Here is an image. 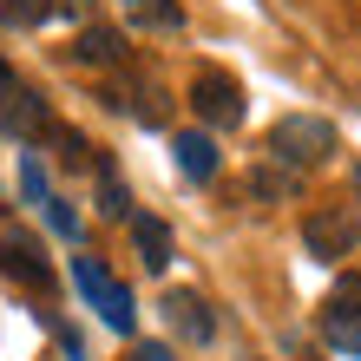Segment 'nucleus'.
I'll list each match as a JSON object with an SVG mask.
<instances>
[{
    "label": "nucleus",
    "instance_id": "9b49d317",
    "mask_svg": "<svg viewBox=\"0 0 361 361\" xmlns=\"http://www.w3.org/2000/svg\"><path fill=\"white\" fill-rule=\"evenodd\" d=\"M73 59H86V66H118L125 59V33H112V27H86L73 39Z\"/></svg>",
    "mask_w": 361,
    "mask_h": 361
},
{
    "label": "nucleus",
    "instance_id": "f3484780",
    "mask_svg": "<svg viewBox=\"0 0 361 361\" xmlns=\"http://www.w3.org/2000/svg\"><path fill=\"white\" fill-rule=\"evenodd\" d=\"M47 224L59 230V237H79V210H73L66 197H47Z\"/></svg>",
    "mask_w": 361,
    "mask_h": 361
},
{
    "label": "nucleus",
    "instance_id": "dca6fc26",
    "mask_svg": "<svg viewBox=\"0 0 361 361\" xmlns=\"http://www.w3.org/2000/svg\"><path fill=\"white\" fill-rule=\"evenodd\" d=\"M20 190H27V204H47L53 197V190H47V164H39L33 152L20 158Z\"/></svg>",
    "mask_w": 361,
    "mask_h": 361
},
{
    "label": "nucleus",
    "instance_id": "6e6552de",
    "mask_svg": "<svg viewBox=\"0 0 361 361\" xmlns=\"http://www.w3.org/2000/svg\"><path fill=\"white\" fill-rule=\"evenodd\" d=\"M0 125H7V132H13L20 145L53 138V112H47V99H39V92H27V86H20L7 105H0Z\"/></svg>",
    "mask_w": 361,
    "mask_h": 361
},
{
    "label": "nucleus",
    "instance_id": "aec40b11",
    "mask_svg": "<svg viewBox=\"0 0 361 361\" xmlns=\"http://www.w3.org/2000/svg\"><path fill=\"white\" fill-rule=\"evenodd\" d=\"M13 92H20V79H13V66H7V59H0V105H7Z\"/></svg>",
    "mask_w": 361,
    "mask_h": 361
},
{
    "label": "nucleus",
    "instance_id": "39448f33",
    "mask_svg": "<svg viewBox=\"0 0 361 361\" xmlns=\"http://www.w3.org/2000/svg\"><path fill=\"white\" fill-rule=\"evenodd\" d=\"M322 335H329V348L361 355V276H342V283H335L329 315H322Z\"/></svg>",
    "mask_w": 361,
    "mask_h": 361
},
{
    "label": "nucleus",
    "instance_id": "9d476101",
    "mask_svg": "<svg viewBox=\"0 0 361 361\" xmlns=\"http://www.w3.org/2000/svg\"><path fill=\"white\" fill-rule=\"evenodd\" d=\"M132 243H138V263L145 269H171V224H164V217L138 210V217H132Z\"/></svg>",
    "mask_w": 361,
    "mask_h": 361
},
{
    "label": "nucleus",
    "instance_id": "20e7f679",
    "mask_svg": "<svg viewBox=\"0 0 361 361\" xmlns=\"http://www.w3.org/2000/svg\"><path fill=\"white\" fill-rule=\"evenodd\" d=\"M302 243H309V257H315V263H342L348 250L361 243L355 210H315V217L302 224Z\"/></svg>",
    "mask_w": 361,
    "mask_h": 361
},
{
    "label": "nucleus",
    "instance_id": "f03ea898",
    "mask_svg": "<svg viewBox=\"0 0 361 361\" xmlns=\"http://www.w3.org/2000/svg\"><path fill=\"white\" fill-rule=\"evenodd\" d=\"M73 283H79V295L99 309V322L105 329H118V335H132V322H138V302H132V289L118 283L112 269H105L99 257H73Z\"/></svg>",
    "mask_w": 361,
    "mask_h": 361
},
{
    "label": "nucleus",
    "instance_id": "4468645a",
    "mask_svg": "<svg viewBox=\"0 0 361 361\" xmlns=\"http://www.w3.org/2000/svg\"><path fill=\"white\" fill-rule=\"evenodd\" d=\"M250 197H263V204L295 197V171H289V164H269V171H257V178H250Z\"/></svg>",
    "mask_w": 361,
    "mask_h": 361
},
{
    "label": "nucleus",
    "instance_id": "1a4fd4ad",
    "mask_svg": "<svg viewBox=\"0 0 361 361\" xmlns=\"http://www.w3.org/2000/svg\"><path fill=\"white\" fill-rule=\"evenodd\" d=\"M171 158H178V171L190 184H210V178H217V138H210V132H178L171 138Z\"/></svg>",
    "mask_w": 361,
    "mask_h": 361
},
{
    "label": "nucleus",
    "instance_id": "a211bd4d",
    "mask_svg": "<svg viewBox=\"0 0 361 361\" xmlns=\"http://www.w3.org/2000/svg\"><path fill=\"white\" fill-rule=\"evenodd\" d=\"M132 361H178V348H171V342H138Z\"/></svg>",
    "mask_w": 361,
    "mask_h": 361
},
{
    "label": "nucleus",
    "instance_id": "f257e3e1",
    "mask_svg": "<svg viewBox=\"0 0 361 361\" xmlns=\"http://www.w3.org/2000/svg\"><path fill=\"white\" fill-rule=\"evenodd\" d=\"M335 152H342V138H335V125H329V118H315V112H289V118H276V125H269V158H276V164H289L295 178L315 171V164H329Z\"/></svg>",
    "mask_w": 361,
    "mask_h": 361
},
{
    "label": "nucleus",
    "instance_id": "0eeeda50",
    "mask_svg": "<svg viewBox=\"0 0 361 361\" xmlns=\"http://www.w3.org/2000/svg\"><path fill=\"white\" fill-rule=\"evenodd\" d=\"M164 322H171L190 348H204L210 335H217V315H210V302H204V295H190V289H171V295H164Z\"/></svg>",
    "mask_w": 361,
    "mask_h": 361
},
{
    "label": "nucleus",
    "instance_id": "6ab92c4d",
    "mask_svg": "<svg viewBox=\"0 0 361 361\" xmlns=\"http://www.w3.org/2000/svg\"><path fill=\"white\" fill-rule=\"evenodd\" d=\"M59 348H66L73 361H86V342H79V329H59Z\"/></svg>",
    "mask_w": 361,
    "mask_h": 361
},
{
    "label": "nucleus",
    "instance_id": "ddd939ff",
    "mask_svg": "<svg viewBox=\"0 0 361 361\" xmlns=\"http://www.w3.org/2000/svg\"><path fill=\"white\" fill-rule=\"evenodd\" d=\"M92 164H99V210H105V217H125V224H132L138 210H132V190L118 184V164H112V158H92Z\"/></svg>",
    "mask_w": 361,
    "mask_h": 361
},
{
    "label": "nucleus",
    "instance_id": "2eb2a0df",
    "mask_svg": "<svg viewBox=\"0 0 361 361\" xmlns=\"http://www.w3.org/2000/svg\"><path fill=\"white\" fill-rule=\"evenodd\" d=\"M0 20L7 27H39V20H53V0H0Z\"/></svg>",
    "mask_w": 361,
    "mask_h": 361
},
{
    "label": "nucleus",
    "instance_id": "f8f14e48",
    "mask_svg": "<svg viewBox=\"0 0 361 361\" xmlns=\"http://www.w3.org/2000/svg\"><path fill=\"white\" fill-rule=\"evenodd\" d=\"M125 20H132V27L178 33V27H184V7H178V0H125Z\"/></svg>",
    "mask_w": 361,
    "mask_h": 361
},
{
    "label": "nucleus",
    "instance_id": "423d86ee",
    "mask_svg": "<svg viewBox=\"0 0 361 361\" xmlns=\"http://www.w3.org/2000/svg\"><path fill=\"white\" fill-rule=\"evenodd\" d=\"M0 276H13V283H27V289L47 295L53 289V263H47V250H39V237L7 230V237H0Z\"/></svg>",
    "mask_w": 361,
    "mask_h": 361
},
{
    "label": "nucleus",
    "instance_id": "7ed1b4c3",
    "mask_svg": "<svg viewBox=\"0 0 361 361\" xmlns=\"http://www.w3.org/2000/svg\"><path fill=\"white\" fill-rule=\"evenodd\" d=\"M190 112H197L210 132H230V125H243V86L217 66H204L190 79Z\"/></svg>",
    "mask_w": 361,
    "mask_h": 361
}]
</instances>
